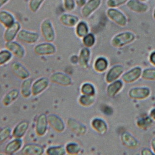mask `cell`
<instances>
[{
    "instance_id": "obj_21",
    "label": "cell",
    "mask_w": 155,
    "mask_h": 155,
    "mask_svg": "<svg viewBox=\"0 0 155 155\" xmlns=\"http://www.w3.org/2000/svg\"><path fill=\"white\" fill-rule=\"evenodd\" d=\"M90 57H91V51L89 48L84 47L81 49L78 55V64L81 68H87Z\"/></svg>"
},
{
    "instance_id": "obj_30",
    "label": "cell",
    "mask_w": 155,
    "mask_h": 155,
    "mask_svg": "<svg viewBox=\"0 0 155 155\" xmlns=\"http://www.w3.org/2000/svg\"><path fill=\"white\" fill-rule=\"evenodd\" d=\"M67 154L71 155L78 154L81 151V146L76 142H69L65 146Z\"/></svg>"
},
{
    "instance_id": "obj_15",
    "label": "cell",
    "mask_w": 155,
    "mask_h": 155,
    "mask_svg": "<svg viewBox=\"0 0 155 155\" xmlns=\"http://www.w3.org/2000/svg\"><path fill=\"white\" fill-rule=\"evenodd\" d=\"M23 146V140L22 138H14L7 143L5 148V152L8 155L15 154L22 150Z\"/></svg>"
},
{
    "instance_id": "obj_27",
    "label": "cell",
    "mask_w": 155,
    "mask_h": 155,
    "mask_svg": "<svg viewBox=\"0 0 155 155\" xmlns=\"http://www.w3.org/2000/svg\"><path fill=\"white\" fill-rule=\"evenodd\" d=\"M123 68L121 66H116L112 68L106 76V81L109 83L114 81L122 73Z\"/></svg>"
},
{
    "instance_id": "obj_40",
    "label": "cell",
    "mask_w": 155,
    "mask_h": 155,
    "mask_svg": "<svg viewBox=\"0 0 155 155\" xmlns=\"http://www.w3.org/2000/svg\"><path fill=\"white\" fill-rule=\"evenodd\" d=\"M64 9L68 12L73 11L76 7L75 0H63Z\"/></svg>"
},
{
    "instance_id": "obj_8",
    "label": "cell",
    "mask_w": 155,
    "mask_h": 155,
    "mask_svg": "<svg viewBox=\"0 0 155 155\" xmlns=\"http://www.w3.org/2000/svg\"><path fill=\"white\" fill-rule=\"evenodd\" d=\"M48 125L58 133H62L65 130L66 125L63 120L55 114H50L47 115Z\"/></svg>"
},
{
    "instance_id": "obj_26",
    "label": "cell",
    "mask_w": 155,
    "mask_h": 155,
    "mask_svg": "<svg viewBox=\"0 0 155 155\" xmlns=\"http://www.w3.org/2000/svg\"><path fill=\"white\" fill-rule=\"evenodd\" d=\"M91 125L94 130L101 134H104L106 132L107 127L106 122L100 119H94L91 122Z\"/></svg>"
},
{
    "instance_id": "obj_47",
    "label": "cell",
    "mask_w": 155,
    "mask_h": 155,
    "mask_svg": "<svg viewBox=\"0 0 155 155\" xmlns=\"http://www.w3.org/2000/svg\"><path fill=\"white\" fill-rule=\"evenodd\" d=\"M10 0H0V9L6 5Z\"/></svg>"
},
{
    "instance_id": "obj_41",
    "label": "cell",
    "mask_w": 155,
    "mask_h": 155,
    "mask_svg": "<svg viewBox=\"0 0 155 155\" xmlns=\"http://www.w3.org/2000/svg\"><path fill=\"white\" fill-rule=\"evenodd\" d=\"M128 0H107V6L109 8H115L116 7H119L125 3H127Z\"/></svg>"
},
{
    "instance_id": "obj_16",
    "label": "cell",
    "mask_w": 155,
    "mask_h": 155,
    "mask_svg": "<svg viewBox=\"0 0 155 155\" xmlns=\"http://www.w3.org/2000/svg\"><path fill=\"white\" fill-rule=\"evenodd\" d=\"M59 21L64 26L68 28H75L80 21L79 17L69 12H64L59 17Z\"/></svg>"
},
{
    "instance_id": "obj_6",
    "label": "cell",
    "mask_w": 155,
    "mask_h": 155,
    "mask_svg": "<svg viewBox=\"0 0 155 155\" xmlns=\"http://www.w3.org/2000/svg\"><path fill=\"white\" fill-rule=\"evenodd\" d=\"M50 80L46 77H41L33 82L32 86V94L37 96L44 92L48 87Z\"/></svg>"
},
{
    "instance_id": "obj_49",
    "label": "cell",
    "mask_w": 155,
    "mask_h": 155,
    "mask_svg": "<svg viewBox=\"0 0 155 155\" xmlns=\"http://www.w3.org/2000/svg\"><path fill=\"white\" fill-rule=\"evenodd\" d=\"M142 154H153V153H151L149 150H144L142 152Z\"/></svg>"
},
{
    "instance_id": "obj_34",
    "label": "cell",
    "mask_w": 155,
    "mask_h": 155,
    "mask_svg": "<svg viewBox=\"0 0 155 155\" xmlns=\"http://www.w3.org/2000/svg\"><path fill=\"white\" fill-rule=\"evenodd\" d=\"M94 102V96H87L82 94L78 99L79 104L83 107H89Z\"/></svg>"
},
{
    "instance_id": "obj_43",
    "label": "cell",
    "mask_w": 155,
    "mask_h": 155,
    "mask_svg": "<svg viewBox=\"0 0 155 155\" xmlns=\"http://www.w3.org/2000/svg\"><path fill=\"white\" fill-rule=\"evenodd\" d=\"M151 124V120L150 118H146L139 120L138 121V125L141 127H148Z\"/></svg>"
},
{
    "instance_id": "obj_1",
    "label": "cell",
    "mask_w": 155,
    "mask_h": 155,
    "mask_svg": "<svg viewBox=\"0 0 155 155\" xmlns=\"http://www.w3.org/2000/svg\"><path fill=\"white\" fill-rule=\"evenodd\" d=\"M41 35L46 42H54L56 38V32L52 21L50 19H44L41 24Z\"/></svg>"
},
{
    "instance_id": "obj_3",
    "label": "cell",
    "mask_w": 155,
    "mask_h": 155,
    "mask_svg": "<svg viewBox=\"0 0 155 155\" xmlns=\"http://www.w3.org/2000/svg\"><path fill=\"white\" fill-rule=\"evenodd\" d=\"M34 53L39 56H48L54 55L57 52V48L52 42H42L36 44L34 47Z\"/></svg>"
},
{
    "instance_id": "obj_32",
    "label": "cell",
    "mask_w": 155,
    "mask_h": 155,
    "mask_svg": "<svg viewBox=\"0 0 155 155\" xmlns=\"http://www.w3.org/2000/svg\"><path fill=\"white\" fill-rule=\"evenodd\" d=\"M122 140L124 144L128 147L134 148L137 145V140L128 133H124L122 135Z\"/></svg>"
},
{
    "instance_id": "obj_13",
    "label": "cell",
    "mask_w": 155,
    "mask_h": 155,
    "mask_svg": "<svg viewBox=\"0 0 155 155\" xmlns=\"http://www.w3.org/2000/svg\"><path fill=\"white\" fill-rule=\"evenodd\" d=\"M67 125L70 130L77 135H84L86 133L87 127L86 125L73 118L68 119Z\"/></svg>"
},
{
    "instance_id": "obj_14",
    "label": "cell",
    "mask_w": 155,
    "mask_h": 155,
    "mask_svg": "<svg viewBox=\"0 0 155 155\" xmlns=\"http://www.w3.org/2000/svg\"><path fill=\"white\" fill-rule=\"evenodd\" d=\"M11 70L13 74L18 78L24 80L30 78V72L23 64L16 61L11 64Z\"/></svg>"
},
{
    "instance_id": "obj_39",
    "label": "cell",
    "mask_w": 155,
    "mask_h": 155,
    "mask_svg": "<svg viewBox=\"0 0 155 155\" xmlns=\"http://www.w3.org/2000/svg\"><path fill=\"white\" fill-rule=\"evenodd\" d=\"M12 135V130L10 127H5L0 130V144L8 140Z\"/></svg>"
},
{
    "instance_id": "obj_11",
    "label": "cell",
    "mask_w": 155,
    "mask_h": 155,
    "mask_svg": "<svg viewBox=\"0 0 155 155\" xmlns=\"http://www.w3.org/2000/svg\"><path fill=\"white\" fill-rule=\"evenodd\" d=\"M106 13L109 19L120 26H125L127 24V20L125 16L119 9L114 8H109Z\"/></svg>"
},
{
    "instance_id": "obj_46",
    "label": "cell",
    "mask_w": 155,
    "mask_h": 155,
    "mask_svg": "<svg viewBox=\"0 0 155 155\" xmlns=\"http://www.w3.org/2000/svg\"><path fill=\"white\" fill-rule=\"evenodd\" d=\"M70 61H71V62L73 63V64L78 63V56L73 55V56L71 57V58H70Z\"/></svg>"
},
{
    "instance_id": "obj_37",
    "label": "cell",
    "mask_w": 155,
    "mask_h": 155,
    "mask_svg": "<svg viewBox=\"0 0 155 155\" xmlns=\"http://www.w3.org/2000/svg\"><path fill=\"white\" fill-rule=\"evenodd\" d=\"M82 42L85 47H92L96 42V37L92 33H89L82 38Z\"/></svg>"
},
{
    "instance_id": "obj_4",
    "label": "cell",
    "mask_w": 155,
    "mask_h": 155,
    "mask_svg": "<svg viewBox=\"0 0 155 155\" xmlns=\"http://www.w3.org/2000/svg\"><path fill=\"white\" fill-rule=\"evenodd\" d=\"M49 80L51 83L64 87L69 86L72 84L71 78L66 73L60 71H57L51 74Z\"/></svg>"
},
{
    "instance_id": "obj_45",
    "label": "cell",
    "mask_w": 155,
    "mask_h": 155,
    "mask_svg": "<svg viewBox=\"0 0 155 155\" xmlns=\"http://www.w3.org/2000/svg\"><path fill=\"white\" fill-rule=\"evenodd\" d=\"M86 2L87 0H75L76 6L80 8H82L86 4Z\"/></svg>"
},
{
    "instance_id": "obj_53",
    "label": "cell",
    "mask_w": 155,
    "mask_h": 155,
    "mask_svg": "<svg viewBox=\"0 0 155 155\" xmlns=\"http://www.w3.org/2000/svg\"><path fill=\"white\" fill-rule=\"evenodd\" d=\"M147 0H140V2H146Z\"/></svg>"
},
{
    "instance_id": "obj_44",
    "label": "cell",
    "mask_w": 155,
    "mask_h": 155,
    "mask_svg": "<svg viewBox=\"0 0 155 155\" xmlns=\"http://www.w3.org/2000/svg\"><path fill=\"white\" fill-rule=\"evenodd\" d=\"M102 112H104V114H107V115H110L112 113V110L110 107L107 106H105L104 107L102 108Z\"/></svg>"
},
{
    "instance_id": "obj_29",
    "label": "cell",
    "mask_w": 155,
    "mask_h": 155,
    "mask_svg": "<svg viewBox=\"0 0 155 155\" xmlns=\"http://www.w3.org/2000/svg\"><path fill=\"white\" fill-rule=\"evenodd\" d=\"M67 154L65 147L63 145L50 146L46 150L47 155H65Z\"/></svg>"
},
{
    "instance_id": "obj_9",
    "label": "cell",
    "mask_w": 155,
    "mask_h": 155,
    "mask_svg": "<svg viewBox=\"0 0 155 155\" xmlns=\"http://www.w3.org/2000/svg\"><path fill=\"white\" fill-rule=\"evenodd\" d=\"M102 0H87L86 4L81 8V13L83 18H87L101 6Z\"/></svg>"
},
{
    "instance_id": "obj_2",
    "label": "cell",
    "mask_w": 155,
    "mask_h": 155,
    "mask_svg": "<svg viewBox=\"0 0 155 155\" xmlns=\"http://www.w3.org/2000/svg\"><path fill=\"white\" fill-rule=\"evenodd\" d=\"M19 42L27 44H35L40 38V34L37 32L21 29L16 37Z\"/></svg>"
},
{
    "instance_id": "obj_51",
    "label": "cell",
    "mask_w": 155,
    "mask_h": 155,
    "mask_svg": "<svg viewBox=\"0 0 155 155\" xmlns=\"http://www.w3.org/2000/svg\"><path fill=\"white\" fill-rule=\"evenodd\" d=\"M152 147H153V149L155 151V139H154L152 141Z\"/></svg>"
},
{
    "instance_id": "obj_20",
    "label": "cell",
    "mask_w": 155,
    "mask_h": 155,
    "mask_svg": "<svg viewBox=\"0 0 155 155\" xmlns=\"http://www.w3.org/2000/svg\"><path fill=\"white\" fill-rule=\"evenodd\" d=\"M20 92L17 89H13L7 93L3 97L2 102L3 106L8 107L15 102L19 97Z\"/></svg>"
},
{
    "instance_id": "obj_28",
    "label": "cell",
    "mask_w": 155,
    "mask_h": 155,
    "mask_svg": "<svg viewBox=\"0 0 155 155\" xmlns=\"http://www.w3.org/2000/svg\"><path fill=\"white\" fill-rule=\"evenodd\" d=\"M141 74V69L140 68H135L131 71L125 73L123 79L126 82H133L137 80Z\"/></svg>"
},
{
    "instance_id": "obj_23",
    "label": "cell",
    "mask_w": 155,
    "mask_h": 155,
    "mask_svg": "<svg viewBox=\"0 0 155 155\" xmlns=\"http://www.w3.org/2000/svg\"><path fill=\"white\" fill-rule=\"evenodd\" d=\"M127 6L130 10L137 12H145L148 9L146 4L137 0H128L127 2Z\"/></svg>"
},
{
    "instance_id": "obj_24",
    "label": "cell",
    "mask_w": 155,
    "mask_h": 155,
    "mask_svg": "<svg viewBox=\"0 0 155 155\" xmlns=\"http://www.w3.org/2000/svg\"><path fill=\"white\" fill-rule=\"evenodd\" d=\"M88 24L84 21H80L75 26V34L78 37L83 38L89 32Z\"/></svg>"
},
{
    "instance_id": "obj_18",
    "label": "cell",
    "mask_w": 155,
    "mask_h": 155,
    "mask_svg": "<svg viewBox=\"0 0 155 155\" xmlns=\"http://www.w3.org/2000/svg\"><path fill=\"white\" fill-rule=\"evenodd\" d=\"M29 128V122L28 120H22L19 122L12 130V136L13 138H22Z\"/></svg>"
},
{
    "instance_id": "obj_42",
    "label": "cell",
    "mask_w": 155,
    "mask_h": 155,
    "mask_svg": "<svg viewBox=\"0 0 155 155\" xmlns=\"http://www.w3.org/2000/svg\"><path fill=\"white\" fill-rule=\"evenodd\" d=\"M143 78L147 80H155V70L147 69L144 71L143 74Z\"/></svg>"
},
{
    "instance_id": "obj_12",
    "label": "cell",
    "mask_w": 155,
    "mask_h": 155,
    "mask_svg": "<svg viewBox=\"0 0 155 155\" xmlns=\"http://www.w3.org/2000/svg\"><path fill=\"white\" fill-rule=\"evenodd\" d=\"M21 29V25L18 21H16L10 27L6 28L3 34V39L5 42L15 41Z\"/></svg>"
},
{
    "instance_id": "obj_7",
    "label": "cell",
    "mask_w": 155,
    "mask_h": 155,
    "mask_svg": "<svg viewBox=\"0 0 155 155\" xmlns=\"http://www.w3.org/2000/svg\"><path fill=\"white\" fill-rule=\"evenodd\" d=\"M135 39V35L130 32L120 33L115 36L112 41V44L114 47H122L133 42Z\"/></svg>"
},
{
    "instance_id": "obj_25",
    "label": "cell",
    "mask_w": 155,
    "mask_h": 155,
    "mask_svg": "<svg viewBox=\"0 0 155 155\" xmlns=\"http://www.w3.org/2000/svg\"><path fill=\"white\" fill-rule=\"evenodd\" d=\"M150 94V90L147 88H134L129 93L130 97L135 99H143Z\"/></svg>"
},
{
    "instance_id": "obj_33",
    "label": "cell",
    "mask_w": 155,
    "mask_h": 155,
    "mask_svg": "<svg viewBox=\"0 0 155 155\" xmlns=\"http://www.w3.org/2000/svg\"><path fill=\"white\" fill-rule=\"evenodd\" d=\"M108 63L106 58L103 57L98 58L94 63V69L98 72L104 71L107 68Z\"/></svg>"
},
{
    "instance_id": "obj_5",
    "label": "cell",
    "mask_w": 155,
    "mask_h": 155,
    "mask_svg": "<svg viewBox=\"0 0 155 155\" xmlns=\"http://www.w3.org/2000/svg\"><path fill=\"white\" fill-rule=\"evenodd\" d=\"M48 122L47 115L45 114H41L38 116L35 127V132L37 136L44 137L47 133Z\"/></svg>"
},
{
    "instance_id": "obj_22",
    "label": "cell",
    "mask_w": 155,
    "mask_h": 155,
    "mask_svg": "<svg viewBox=\"0 0 155 155\" xmlns=\"http://www.w3.org/2000/svg\"><path fill=\"white\" fill-rule=\"evenodd\" d=\"M33 80L31 78L24 80L21 85V94L24 98H29L32 94V86Z\"/></svg>"
},
{
    "instance_id": "obj_35",
    "label": "cell",
    "mask_w": 155,
    "mask_h": 155,
    "mask_svg": "<svg viewBox=\"0 0 155 155\" xmlns=\"http://www.w3.org/2000/svg\"><path fill=\"white\" fill-rule=\"evenodd\" d=\"M122 86V83L120 81H117L112 83L110 85L108 86L107 89L108 95L111 97L114 96L115 94L121 89Z\"/></svg>"
},
{
    "instance_id": "obj_36",
    "label": "cell",
    "mask_w": 155,
    "mask_h": 155,
    "mask_svg": "<svg viewBox=\"0 0 155 155\" xmlns=\"http://www.w3.org/2000/svg\"><path fill=\"white\" fill-rule=\"evenodd\" d=\"M45 0H29V8L33 13L38 12L41 9Z\"/></svg>"
},
{
    "instance_id": "obj_50",
    "label": "cell",
    "mask_w": 155,
    "mask_h": 155,
    "mask_svg": "<svg viewBox=\"0 0 155 155\" xmlns=\"http://www.w3.org/2000/svg\"><path fill=\"white\" fill-rule=\"evenodd\" d=\"M151 116L152 117L155 119V109L151 112Z\"/></svg>"
},
{
    "instance_id": "obj_19",
    "label": "cell",
    "mask_w": 155,
    "mask_h": 155,
    "mask_svg": "<svg viewBox=\"0 0 155 155\" xmlns=\"http://www.w3.org/2000/svg\"><path fill=\"white\" fill-rule=\"evenodd\" d=\"M15 16L7 10L0 11V24L6 29L16 22Z\"/></svg>"
},
{
    "instance_id": "obj_10",
    "label": "cell",
    "mask_w": 155,
    "mask_h": 155,
    "mask_svg": "<svg viewBox=\"0 0 155 155\" xmlns=\"http://www.w3.org/2000/svg\"><path fill=\"white\" fill-rule=\"evenodd\" d=\"M5 47L11 51L13 56L20 59L23 58L26 54L24 47L20 43L15 41L6 42Z\"/></svg>"
},
{
    "instance_id": "obj_31",
    "label": "cell",
    "mask_w": 155,
    "mask_h": 155,
    "mask_svg": "<svg viewBox=\"0 0 155 155\" xmlns=\"http://www.w3.org/2000/svg\"><path fill=\"white\" fill-rule=\"evenodd\" d=\"M12 57L13 55L7 48L0 50V66H3L8 63L12 60Z\"/></svg>"
},
{
    "instance_id": "obj_48",
    "label": "cell",
    "mask_w": 155,
    "mask_h": 155,
    "mask_svg": "<svg viewBox=\"0 0 155 155\" xmlns=\"http://www.w3.org/2000/svg\"><path fill=\"white\" fill-rule=\"evenodd\" d=\"M150 61L153 64H154L155 65V51L151 54V55L150 56Z\"/></svg>"
},
{
    "instance_id": "obj_17",
    "label": "cell",
    "mask_w": 155,
    "mask_h": 155,
    "mask_svg": "<svg viewBox=\"0 0 155 155\" xmlns=\"http://www.w3.org/2000/svg\"><path fill=\"white\" fill-rule=\"evenodd\" d=\"M22 154L25 155H42L44 154V148L38 144L28 143L23 146Z\"/></svg>"
},
{
    "instance_id": "obj_52",
    "label": "cell",
    "mask_w": 155,
    "mask_h": 155,
    "mask_svg": "<svg viewBox=\"0 0 155 155\" xmlns=\"http://www.w3.org/2000/svg\"><path fill=\"white\" fill-rule=\"evenodd\" d=\"M153 17H154V19H155V8H154V11H153Z\"/></svg>"
},
{
    "instance_id": "obj_38",
    "label": "cell",
    "mask_w": 155,
    "mask_h": 155,
    "mask_svg": "<svg viewBox=\"0 0 155 155\" xmlns=\"http://www.w3.org/2000/svg\"><path fill=\"white\" fill-rule=\"evenodd\" d=\"M81 93L84 95L94 96L95 94V88L91 83H86L81 87Z\"/></svg>"
}]
</instances>
